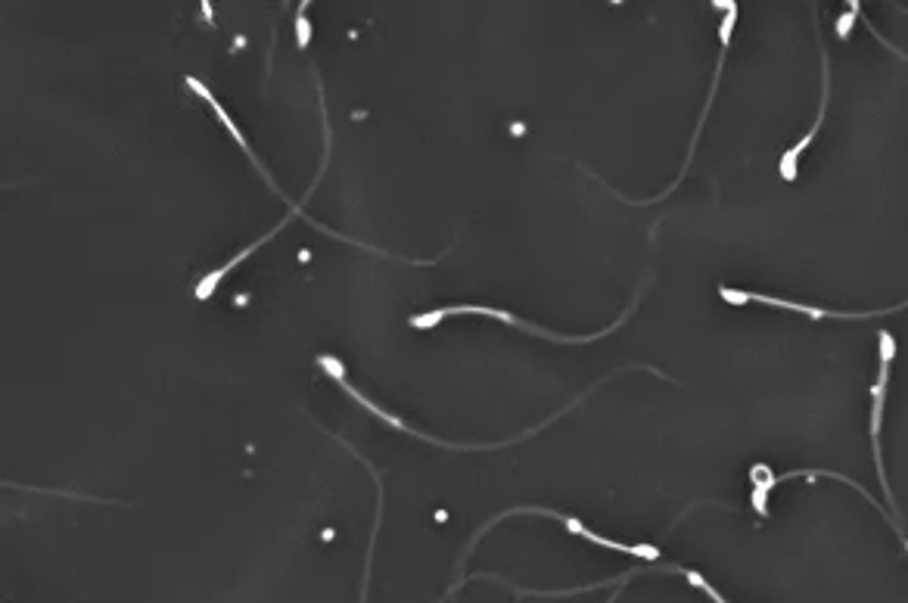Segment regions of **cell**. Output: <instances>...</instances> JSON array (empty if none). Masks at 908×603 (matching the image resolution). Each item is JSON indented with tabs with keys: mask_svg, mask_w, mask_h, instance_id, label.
Segmentation results:
<instances>
[{
	"mask_svg": "<svg viewBox=\"0 0 908 603\" xmlns=\"http://www.w3.org/2000/svg\"><path fill=\"white\" fill-rule=\"evenodd\" d=\"M451 314H482V318H495V321L517 327V330H523V333H529V336H542V339H551V342H591V339H601V336L613 333L622 321H626V314H622V318H619L610 330L588 333V336H563V333H551V330H545V327H535V324L517 318V314H510V311H504V308H486V305H445V308H433V311H427V314H417V318H411V327H417V330H430V327L442 324L445 318H451Z\"/></svg>",
	"mask_w": 908,
	"mask_h": 603,
	"instance_id": "obj_1",
	"label": "cell"
},
{
	"mask_svg": "<svg viewBox=\"0 0 908 603\" xmlns=\"http://www.w3.org/2000/svg\"><path fill=\"white\" fill-rule=\"evenodd\" d=\"M877 346H881V373H877V383L871 389V445H874V464H877V479L884 485V495L890 501V507H896L890 485H887V473H884V451H881V420H884V405H887V383H890V367L896 358V339L893 333L881 330L877 333Z\"/></svg>",
	"mask_w": 908,
	"mask_h": 603,
	"instance_id": "obj_2",
	"label": "cell"
},
{
	"mask_svg": "<svg viewBox=\"0 0 908 603\" xmlns=\"http://www.w3.org/2000/svg\"><path fill=\"white\" fill-rule=\"evenodd\" d=\"M324 131H327V140H324V162H321V178H324V168H327V159H330V122H324ZM321 178H318V181H321ZM318 181H315V187H318ZM315 187H311V190L305 193V199H311V193H315ZM305 199H302V203H305ZM302 203H296V206H293V212H290L287 218H283V221H280V224L274 227V231H271V234H265L262 240H255L252 246H246V249H243L240 255H234V258H231V262H227V265H221L218 271L206 274V277L200 280V286H196V299H209V296H212V293L218 290V283H221V280H224L227 274H231V271H234V268H237L240 262H246V258H249V255H252L255 249H262V246H265V243H268V240H271V237H274L277 231H283V227H287V224H290L293 218H305V212H302Z\"/></svg>",
	"mask_w": 908,
	"mask_h": 603,
	"instance_id": "obj_3",
	"label": "cell"
},
{
	"mask_svg": "<svg viewBox=\"0 0 908 603\" xmlns=\"http://www.w3.org/2000/svg\"><path fill=\"white\" fill-rule=\"evenodd\" d=\"M510 513H545V516H554V520H560L573 535H579V538H585V541H591V544H598V548L622 551V554H632V557H641V560H660V557H663L657 548H650V544H622V541H610V538H604V535H598V532H591L585 523L576 520V516H560V513L545 510V507H514V510L501 513L498 520H504V516H510Z\"/></svg>",
	"mask_w": 908,
	"mask_h": 603,
	"instance_id": "obj_4",
	"label": "cell"
},
{
	"mask_svg": "<svg viewBox=\"0 0 908 603\" xmlns=\"http://www.w3.org/2000/svg\"><path fill=\"white\" fill-rule=\"evenodd\" d=\"M184 84H187V88H190V91H193L196 97H203V100L209 103V109L215 112V119H218V122H221V125L227 128V134H231V137L237 140V147H240V150L246 153V159H249V162H252L255 168H259V171H262V178H265V184H268V187H271V190H274L277 196H283V199H287V193H283V190H280V187L274 184V178L268 175V168H265V162H262L259 156H255V153H252V147H249V140H246V137H243V131H240V128L234 125V119H231V116H227V109H224V106H221V103H218V100L212 97V91L206 88V84H203L200 78H193V75H187V78H184ZM287 203H290V199H287Z\"/></svg>",
	"mask_w": 908,
	"mask_h": 603,
	"instance_id": "obj_5",
	"label": "cell"
},
{
	"mask_svg": "<svg viewBox=\"0 0 908 603\" xmlns=\"http://www.w3.org/2000/svg\"><path fill=\"white\" fill-rule=\"evenodd\" d=\"M828 78H831V72H828V60L821 63V109H818V116H815V125H812V131L800 140V143H793V147L781 156V178L784 181H797V175H800V156L809 150V143L815 140V134H818V128H821V122H825V109H828V94H831V88H828Z\"/></svg>",
	"mask_w": 908,
	"mask_h": 603,
	"instance_id": "obj_6",
	"label": "cell"
},
{
	"mask_svg": "<svg viewBox=\"0 0 908 603\" xmlns=\"http://www.w3.org/2000/svg\"><path fill=\"white\" fill-rule=\"evenodd\" d=\"M685 576H688V582H691L694 588H700V591H703V594H706L709 600H716V603H728V600H725V597H722V594H719V591H716L713 585H709V582H706V579L700 576V572L688 569V572H685Z\"/></svg>",
	"mask_w": 908,
	"mask_h": 603,
	"instance_id": "obj_7",
	"label": "cell"
},
{
	"mask_svg": "<svg viewBox=\"0 0 908 603\" xmlns=\"http://www.w3.org/2000/svg\"><path fill=\"white\" fill-rule=\"evenodd\" d=\"M856 16H859V7H856V4L849 7V13H846V16H840V22H837V35H840V41H846V38H849V28H853Z\"/></svg>",
	"mask_w": 908,
	"mask_h": 603,
	"instance_id": "obj_8",
	"label": "cell"
},
{
	"mask_svg": "<svg viewBox=\"0 0 908 603\" xmlns=\"http://www.w3.org/2000/svg\"><path fill=\"white\" fill-rule=\"evenodd\" d=\"M296 32H299V47L305 50V47H308V35H311V32H308V22H305V7H302L299 16H296Z\"/></svg>",
	"mask_w": 908,
	"mask_h": 603,
	"instance_id": "obj_9",
	"label": "cell"
},
{
	"mask_svg": "<svg viewBox=\"0 0 908 603\" xmlns=\"http://www.w3.org/2000/svg\"><path fill=\"white\" fill-rule=\"evenodd\" d=\"M613 600H616V597H610V600H607V603H613Z\"/></svg>",
	"mask_w": 908,
	"mask_h": 603,
	"instance_id": "obj_10",
	"label": "cell"
}]
</instances>
